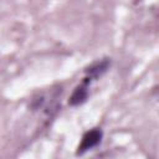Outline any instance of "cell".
Segmentation results:
<instances>
[{"mask_svg": "<svg viewBox=\"0 0 159 159\" xmlns=\"http://www.w3.org/2000/svg\"><path fill=\"white\" fill-rule=\"evenodd\" d=\"M102 137H103V133L99 128H93L88 132H86L81 139V143L78 145V149H77V154H83L86 153L87 150L97 147L101 140H102Z\"/></svg>", "mask_w": 159, "mask_h": 159, "instance_id": "cell-1", "label": "cell"}, {"mask_svg": "<svg viewBox=\"0 0 159 159\" xmlns=\"http://www.w3.org/2000/svg\"><path fill=\"white\" fill-rule=\"evenodd\" d=\"M89 82H91V80L84 78V81L75 88V91L72 92V94L68 99L70 106H80L86 102V99L88 97V83Z\"/></svg>", "mask_w": 159, "mask_h": 159, "instance_id": "cell-2", "label": "cell"}, {"mask_svg": "<svg viewBox=\"0 0 159 159\" xmlns=\"http://www.w3.org/2000/svg\"><path fill=\"white\" fill-rule=\"evenodd\" d=\"M109 67V61L108 60H103V61H99V62H96L93 65H91L87 70H86V75L88 80H96L101 75H103L107 68Z\"/></svg>", "mask_w": 159, "mask_h": 159, "instance_id": "cell-3", "label": "cell"}]
</instances>
